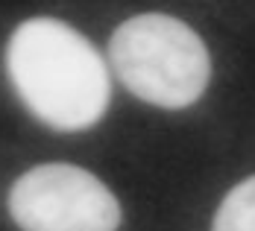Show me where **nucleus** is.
Returning a JSON list of instances; mask_svg holds the SVG:
<instances>
[{
  "instance_id": "nucleus-2",
  "label": "nucleus",
  "mask_w": 255,
  "mask_h": 231,
  "mask_svg": "<svg viewBox=\"0 0 255 231\" xmlns=\"http://www.w3.org/2000/svg\"><path fill=\"white\" fill-rule=\"evenodd\" d=\"M109 59L129 91L158 108L194 105L211 79L203 38L179 18L147 12L115 29Z\"/></svg>"
},
{
  "instance_id": "nucleus-3",
  "label": "nucleus",
  "mask_w": 255,
  "mask_h": 231,
  "mask_svg": "<svg viewBox=\"0 0 255 231\" xmlns=\"http://www.w3.org/2000/svg\"><path fill=\"white\" fill-rule=\"evenodd\" d=\"M9 214L21 231H118V196L74 164H38L9 190Z\"/></svg>"
},
{
  "instance_id": "nucleus-4",
  "label": "nucleus",
  "mask_w": 255,
  "mask_h": 231,
  "mask_svg": "<svg viewBox=\"0 0 255 231\" xmlns=\"http://www.w3.org/2000/svg\"><path fill=\"white\" fill-rule=\"evenodd\" d=\"M211 231H255V176L226 193L214 214Z\"/></svg>"
},
{
  "instance_id": "nucleus-1",
  "label": "nucleus",
  "mask_w": 255,
  "mask_h": 231,
  "mask_svg": "<svg viewBox=\"0 0 255 231\" xmlns=\"http://www.w3.org/2000/svg\"><path fill=\"white\" fill-rule=\"evenodd\" d=\"M6 74L29 114L56 132L91 129L112 100L103 56L82 32L56 18H29L15 26Z\"/></svg>"
}]
</instances>
